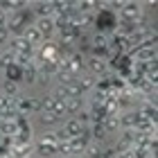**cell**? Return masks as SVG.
I'll use <instances>...</instances> for the list:
<instances>
[{"label":"cell","instance_id":"8","mask_svg":"<svg viewBox=\"0 0 158 158\" xmlns=\"http://www.w3.org/2000/svg\"><path fill=\"white\" fill-rule=\"evenodd\" d=\"M63 106H66V118H77L86 109V99L84 97H73V99H66Z\"/></svg>","mask_w":158,"mask_h":158},{"label":"cell","instance_id":"19","mask_svg":"<svg viewBox=\"0 0 158 158\" xmlns=\"http://www.w3.org/2000/svg\"><path fill=\"white\" fill-rule=\"evenodd\" d=\"M68 158H84L81 154H73V156H68Z\"/></svg>","mask_w":158,"mask_h":158},{"label":"cell","instance_id":"10","mask_svg":"<svg viewBox=\"0 0 158 158\" xmlns=\"http://www.w3.org/2000/svg\"><path fill=\"white\" fill-rule=\"evenodd\" d=\"M20 36H23L27 43H30V45H32L34 50H36L39 45H43V36H41V32H39L34 25H27L25 30H23V34H20Z\"/></svg>","mask_w":158,"mask_h":158},{"label":"cell","instance_id":"13","mask_svg":"<svg viewBox=\"0 0 158 158\" xmlns=\"http://www.w3.org/2000/svg\"><path fill=\"white\" fill-rule=\"evenodd\" d=\"M39 124L43 127V131H54V129L61 127V120L54 118V115H50V113H41V115H39Z\"/></svg>","mask_w":158,"mask_h":158},{"label":"cell","instance_id":"4","mask_svg":"<svg viewBox=\"0 0 158 158\" xmlns=\"http://www.w3.org/2000/svg\"><path fill=\"white\" fill-rule=\"evenodd\" d=\"M32 25H34V27H36V30L41 32L43 43H52V41H54L56 27H54V20H52V18H36Z\"/></svg>","mask_w":158,"mask_h":158},{"label":"cell","instance_id":"11","mask_svg":"<svg viewBox=\"0 0 158 158\" xmlns=\"http://www.w3.org/2000/svg\"><path fill=\"white\" fill-rule=\"evenodd\" d=\"M23 81L27 86H36L39 84V68H36V63H34V61H30L23 68Z\"/></svg>","mask_w":158,"mask_h":158},{"label":"cell","instance_id":"18","mask_svg":"<svg viewBox=\"0 0 158 158\" xmlns=\"http://www.w3.org/2000/svg\"><path fill=\"white\" fill-rule=\"evenodd\" d=\"M7 43H9V32H7V30H0V50L7 48Z\"/></svg>","mask_w":158,"mask_h":158},{"label":"cell","instance_id":"16","mask_svg":"<svg viewBox=\"0 0 158 158\" xmlns=\"http://www.w3.org/2000/svg\"><path fill=\"white\" fill-rule=\"evenodd\" d=\"M84 158H102L104 156V147L102 145H95V142H88V147L84 149Z\"/></svg>","mask_w":158,"mask_h":158},{"label":"cell","instance_id":"3","mask_svg":"<svg viewBox=\"0 0 158 158\" xmlns=\"http://www.w3.org/2000/svg\"><path fill=\"white\" fill-rule=\"evenodd\" d=\"M7 50H11V52H18L27 56L30 61H34V48L27 43L23 36H9V43H7Z\"/></svg>","mask_w":158,"mask_h":158},{"label":"cell","instance_id":"14","mask_svg":"<svg viewBox=\"0 0 158 158\" xmlns=\"http://www.w3.org/2000/svg\"><path fill=\"white\" fill-rule=\"evenodd\" d=\"M32 11H34L36 18H52L54 16V5L52 2H36Z\"/></svg>","mask_w":158,"mask_h":158},{"label":"cell","instance_id":"9","mask_svg":"<svg viewBox=\"0 0 158 158\" xmlns=\"http://www.w3.org/2000/svg\"><path fill=\"white\" fill-rule=\"evenodd\" d=\"M75 84H77L79 93H81V97H86L93 88H97V79L93 77V75H88V73L81 75V77H77V79H75Z\"/></svg>","mask_w":158,"mask_h":158},{"label":"cell","instance_id":"5","mask_svg":"<svg viewBox=\"0 0 158 158\" xmlns=\"http://www.w3.org/2000/svg\"><path fill=\"white\" fill-rule=\"evenodd\" d=\"M20 93H23V90H20V84L16 81V79H11V77L2 79V84H0V95H5L9 99H16Z\"/></svg>","mask_w":158,"mask_h":158},{"label":"cell","instance_id":"7","mask_svg":"<svg viewBox=\"0 0 158 158\" xmlns=\"http://www.w3.org/2000/svg\"><path fill=\"white\" fill-rule=\"evenodd\" d=\"M135 59H138L140 63H152V61H156V48H154V43H145V45L135 48Z\"/></svg>","mask_w":158,"mask_h":158},{"label":"cell","instance_id":"21","mask_svg":"<svg viewBox=\"0 0 158 158\" xmlns=\"http://www.w3.org/2000/svg\"><path fill=\"white\" fill-rule=\"evenodd\" d=\"M0 52H2V50H0Z\"/></svg>","mask_w":158,"mask_h":158},{"label":"cell","instance_id":"20","mask_svg":"<svg viewBox=\"0 0 158 158\" xmlns=\"http://www.w3.org/2000/svg\"><path fill=\"white\" fill-rule=\"evenodd\" d=\"M149 158H156V156H149Z\"/></svg>","mask_w":158,"mask_h":158},{"label":"cell","instance_id":"12","mask_svg":"<svg viewBox=\"0 0 158 158\" xmlns=\"http://www.w3.org/2000/svg\"><path fill=\"white\" fill-rule=\"evenodd\" d=\"M99 122H102L106 135H115V133H120V120H118V115H104Z\"/></svg>","mask_w":158,"mask_h":158},{"label":"cell","instance_id":"1","mask_svg":"<svg viewBox=\"0 0 158 158\" xmlns=\"http://www.w3.org/2000/svg\"><path fill=\"white\" fill-rule=\"evenodd\" d=\"M14 109L18 111V115H41V102L39 97L34 95H25V93H20V95L14 99Z\"/></svg>","mask_w":158,"mask_h":158},{"label":"cell","instance_id":"17","mask_svg":"<svg viewBox=\"0 0 158 158\" xmlns=\"http://www.w3.org/2000/svg\"><path fill=\"white\" fill-rule=\"evenodd\" d=\"M11 109H14V99L0 95V113H7V111H11Z\"/></svg>","mask_w":158,"mask_h":158},{"label":"cell","instance_id":"6","mask_svg":"<svg viewBox=\"0 0 158 158\" xmlns=\"http://www.w3.org/2000/svg\"><path fill=\"white\" fill-rule=\"evenodd\" d=\"M61 129H63V133H66V138L70 140V138H77V135H81L86 127L79 124L77 118H66V120L61 122Z\"/></svg>","mask_w":158,"mask_h":158},{"label":"cell","instance_id":"2","mask_svg":"<svg viewBox=\"0 0 158 158\" xmlns=\"http://www.w3.org/2000/svg\"><path fill=\"white\" fill-rule=\"evenodd\" d=\"M86 63V73L93 75V77H104L106 73H109V61L104 59V56H97V54H90V56H86L84 59Z\"/></svg>","mask_w":158,"mask_h":158},{"label":"cell","instance_id":"15","mask_svg":"<svg viewBox=\"0 0 158 158\" xmlns=\"http://www.w3.org/2000/svg\"><path fill=\"white\" fill-rule=\"evenodd\" d=\"M0 7H2L7 14H18L27 7V2H23V0H7V2H0Z\"/></svg>","mask_w":158,"mask_h":158}]
</instances>
